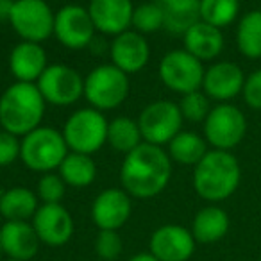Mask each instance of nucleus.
Returning <instances> with one entry per match:
<instances>
[{
	"instance_id": "obj_12",
	"label": "nucleus",
	"mask_w": 261,
	"mask_h": 261,
	"mask_svg": "<svg viewBox=\"0 0 261 261\" xmlns=\"http://www.w3.org/2000/svg\"><path fill=\"white\" fill-rule=\"evenodd\" d=\"M93 20L88 8L79 4H66L56 11L54 36L65 48L70 50H83L95 38Z\"/></svg>"
},
{
	"instance_id": "obj_34",
	"label": "nucleus",
	"mask_w": 261,
	"mask_h": 261,
	"mask_svg": "<svg viewBox=\"0 0 261 261\" xmlns=\"http://www.w3.org/2000/svg\"><path fill=\"white\" fill-rule=\"evenodd\" d=\"M20 142L22 138L0 129V167H9L20 160Z\"/></svg>"
},
{
	"instance_id": "obj_21",
	"label": "nucleus",
	"mask_w": 261,
	"mask_h": 261,
	"mask_svg": "<svg viewBox=\"0 0 261 261\" xmlns=\"http://www.w3.org/2000/svg\"><path fill=\"white\" fill-rule=\"evenodd\" d=\"M182 43H185V50H188L193 58H197L199 61H213L224 50V34L222 29L213 27L210 23L199 22L195 25H192L182 36Z\"/></svg>"
},
{
	"instance_id": "obj_24",
	"label": "nucleus",
	"mask_w": 261,
	"mask_h": 261,
	"mask_svg": "<svg viewBox=\"0 0 261 261\" xmlns=\"http://www.w3.org/2000/svg\"><path fill=\"white\" fill-rule=\"evenodd\" d=\"M190 231L197 243H217L227 234L229 215L220 206H206L197 211Z\"/></svg>"
},
{
	"instance_id": "obj_38",
	"label": "nucleus",
	"mask_w": 261,
	"mask_h": 261,
	"mask_svg": "<svg viewBox=\"0 0 261 261\" xmlns=\"http://www.w3.org/2000/svg\"><path fill=\"white\" fill-rule=\"evenodd\" d=\"M6 261H22V259H13V257H8Z\"/></svg>"
},
{
	"instance_id": "obj_14",
	"label": "nucleus",
	"mask_w": 261,
	"mask_h": 261,
	"mask_svg": "<svg viewBox=\"0 0 261 261\" xmlns=\"http://www.w3.org/2000/svg\"><path fill=\"white\" fill-rule=\"evenodd\" d=\"M41 243L63 247L73 236V218L63 204H41L31 220Z\"/></svg>"
},
{
	"instance_id": "obj_17",
	"label": "nucleus",
	"mask_w": 261,
	"mask_h": 261,
	"mask_svg": "<svg viewBox=\"0 0 261 261\" xmlns=\"http://www.w3.org/2000/svg\"><path fill=\"white\" fill-rule=\"evenodd\" d=\"M109 56H111V65H115L127 75H133L142 72L149 65L150 45L143 34L129 29L113 38Z\"/></svg>"
},
{
	"instance_id": "obj_10",
	"label": "nucleus",
	"mask_w": 261,
	"mask_h": 261,
	"mask_svg": "<svg viewBox=\"0 0 261 261\" xmlns=\"http://www.w3.org/2000/svg\"><path fill=\"white\" fill-rule=\"evenodd\" d=\"M182 118L179 106L170 100H156L142 109L138 125L145 143L165 147L175 135L182 130Z\"/></svg>"
},
{
	"instance_id": "obj_3",
	"label": "nucleus",
	"mask_w": 261,
	"mask_h": 261,
	"mask_svg": "<svg viewBox=\"0 0 261 261\" xmlns=\"http://www.w3.org/2000/svg\"><path fill=\"white\" fill-rule=\"evenodd\" d=\"M45 102L34 83H15L6 88L0 97V129L23 138L41 125Z\"/></svg>"
},
{
	"instance_id": "obj_18",
	"label": "nucleus",
	"mask_w": 261,
	"mask_h": 261,
	"mask_svg": "<svg viewBox=\"0 0 261 261\" xmlns=\"http://www.w3.org/2000/svg\"><path fill=\"white\" fill-rule=\"evenodd\" d=\"M135 8L133 0H90L88 4L97 33L113 38L130 29Z\"/></svg>"
},
{
	"instance_id": "obj_27",
	"label": "nucleus",
	"mask_w": 261,
	"mask_h": 261,
	"mask_svg": "<svg viewBox=\"0 0 261 261\" xmlns=\"http://www.w3.org/2000/svg\"><path fill=\"white\" fill-rule=\"evenodd\" d=\"M236 47L247 59H261V9H252L238 20Z\"/></svg>"
},
{
	"instance_id": "obj_7",
	"label": "nucleus",
	"mask_w": 261,
	"mask_h": 261,
	"mask_svg": "<svg viewBox=\"0 0 261 261\" xmlns=\"http://www.w3.org/2000/svg\"><path fill=\"white\" fill-rule=\"evenodd\" d=\"M247 135V118L242 109L231 102L217 104L211 108L204 120V138L207 145L217 150H229L243 142Z\"/></svg>"
},
{
	"instance_id": "obj_29",
	"label": "nucleus",
	"mask_w": 261,
	"mask_h": 261,
	"mask_svg": "<svg viewBox=\"0 0 261 261\" xmlns=\"http://www.w3.org/2000/svg\"><path fill=\"white\" fill-rule=\"evenodd\" d=\"M240 16V0H200V20L218 29L231 25Z\"/></svg>"
},
{
	"instance_id": "obj_32",
	"label": "nucleus",
	"mask_w": 261,
	"mask_h": 261,
	"mask_svg": "<svg viewBox=\"0 0 261 261\" xmlns=\"http://www.w3.org/2000/svg\"><path fill=\"white\" fill-rule=\"evenodd\" d=\"M66 192V182L56 172L41 174L36 185V195L41 204H61Z\"/></svg>"
},
{
	"instance_id": "obj_5",
	"label": "nucleus",
	"mask_w": 261,
	"mask_h": 261,
	"mask_svg": "<svg viewBox=\"0 0 261 261\" xmlns=\"http://www.w3.org/2000/svg\"><path fill=\"white\" fill-rule=\"evenodd\" d=\"M109 122L104 113L95 108H81L66 118L63 138L70 152L93 156L108 143Z\"/></svg>"
},
{
	"instance_id": "obj_35",
	"label": "nucleus",
	"mask_w": 261,
	"mask_h": 261,
	"mask_svg": "<svg viewBox=\"0 0 261 261\" xmlns=\"http://www.w3.org/2000/svg\"><path fill=\"white\" fill-rule=\"evenodd\" d=\"M242 97H243V102H245L250 109L261 111V68L254 70L252 73H249V75L245 77Z\"/></svg>"
},
{
	"instance_id": "obj_31",
	"label": "nucleus",
	"mask_w": 261,
	"mask_h": 261,
	"mask_svg": "<svg viewBox=\"0 0 261 261\" xmlns=\"http://www.w3.org/2000/svg\"><path fill=\"white\" fill-rule=\"evenodd\" d=\"M177 106L182 118L192 123H204V120L207 118L211 111V100L202 90L181 95V100L177 102Z\"/></svg>"
},
{
	"instance_id": "obj_26",
	"label": "nucleus",
	"mask_w": 261,
	"mask_h": 261,
	"mask_svg": "<svg viewBox=\"0 0 261 261\" xmlns=\"http://www.w3.org/2000/svg\"><path fill=\"white\" fill-rule=\"evenodd\" d=\"M167 152L175 163L195 167L207 154V142L204 136L197 135L193 130H181L168 143Z\"/></svg>"
},
{
	"instance_id": "obj_15",
	"label": "nucleus",
	"mask_w": 261,
	"mask_h": 261,
	"mask_svg": "<svg viewBox=\"0 0 261 261\" xmlns=\"http://www.w3.org/2000/svg\"><path fill=\"white\" fill-rule=\"evenodd\" d=\"M133 211L130 195L123 188H108L95 197L91 220L98 231H118L127 224Z\"/></svg>"
},
{
	"instance_id": "obj_25",
	"label": "nucleus",
	"mask_w": 261,
	"mask_h": 261,
	"mask_svg": "<svg viewBox=\"0 0 261 261\" xmlns=\"http://www.w3.org/2000/svg\"><path fill=\"white\" fill-rule=\"evenodd\" d=\"M58 170L66 186L72 188H86L97 179V163L88 154L68 152Z\"/></svg>"
},
{
	"instance_id": "obj_28",
	"label": "nucleus",
	"mask_w": 261,
	"mask_h": 261,
	"mask_svg": "<svg viewBox=\"0 0 261 261\" xmlns=\"http://www.w3.org/2000/svg\"><path fill=\"white\" fill-rule=\"evenodd\" d=\"M108 143L123 156L140 147L143 143L142 130H140L138 120L127 118V116H116L109 122L108 127Z\"/></svg>"
},
{
	"instance_id": "obj_8",
	"label": "nucleus",
	"mask_w": 261,
	"mask_h": 261,
	"mask_svg": "<svg viewBox=\"0 0 261 261\" xmlns=\"http://www.w3.org/2000/svg\"><path fill=\"white\" fill-rule=\"evenodd\" d=\"M160 79L170 91L179 95L192 93L202 90L204 63L193 58L185 48H175L161 58L160 61Z\"/></svg>"
},
{
	"instance_id": "obj_33",
	"label": "nucleus",
	"mask_w": 261,
	"mask_h": 261,
	"mask_svg": "<svg viewBox=\"0 0 261 261\" xmlns=\"http://www.w3.org/2000/svg\"><path fill=\"white\" fill-rule=\"evenodd\" d=\"M123 250V242L118 231H98L95 238V252L100 259L115 261L120 257Z\"/></svg>"
},
{
	"instance_id": "obj_20",
	"label": "nucleus",
	"mask_w": 261,
	"mask_h": 261,
	"mask_svg": "<svg viewBox=\"0 0 261 261\" xmlns=\"http://www.w3.org/2000/svg\"><path fill=\"white\" fill-rule=\"evenodd\" d=\"M40 243L31 222H4L0 227L2 252L13 259L31 261L38 254Z\"/></svg>"
},
{
	"instance_id": "obj_2",
	"label": "nucleus",
	"mask_w": 261,
	"mask_h": 261,
	"mask_svg": "<svg viewBox=\"0 0 261 261\" xmlns=\"http://www.w3.org/2000/svg\"><path fill=\"white\" fill-rule=\"evenodd\" d=\"M242 181L240 161L229 150L211 149L193 167V190L211 204L227 200Z\"/></svg>"
},
{
	"instance_id": "obj_13",
	"label": "nucleus",
	"mask_w": 261,
	"mask_h": 261,
	"mask_svg": "<svg viewBox=\"0 0 261 261\" xmlns=\"http://www.w3.org/2000/svg\"><path fill=\"white\" fill-rule=\"evenodd\" d=\"M195 238L192 231L177 224L158 227L149 240V252L160 261H188L195 252Z\"/></svg>"
},
{
	"instance_id": "obj_16",
	"label": "nucleus",
	"mask_w": 261,
	"mask_h": 261,
	"mask_svg": "<svg viewBox=\"0 0 261 261\" xmlns=\"http://www.w3.org/2000/svg\"><path fill=\"white\" fill-rule=\"evenodd\" d=\"M245 84V73L232 61H217L207 66L202 79V91L218 104L231 102L242 95Z\"/></svg>"
},
{
	"instance_id": "obj_22",
	"label": "nucleus",
	"mask_w": 261,
	"mask_h": 261,
	"mask_svg": "<svg viewBox=\"0 0 261 261\" xmlns=\"http://www.w3.org/2000/svg\"><path fill=\"white\" fill-rule=\"evenodd\" d=\"M163 11V31L174 36L185 33L200 20V0H156Z\"/></svg>"
},
{
	"instance_id": "obj_30",
	"label": "nucleus",
	"mask_w": 261,
	"mask_h": 261,
	"mask_svg": "<svg viewBox=\"0 0 261 261\" xmlns=\"http://www.w3.org/2000/svg\"><path fill=\"white\" fill-rule=\"evenodd\" d=\"M130 27L136 33L143 34V36L163 29V11H161L156 0L136 6L135 13H133V25Z\"/></svg>"
},
{
	"instance_id": "obj_6",
	"label": "nucleus",
	"mask_w": 261,
	"mask_h": 261,
	"mask_svg": "<svg viewBox=\"0 0 261 261\" xmlns=\"http://www.w3.org/2000/svg\"><path fill=\"white\" fill-rule=\"evenodd\" d=\"M130 90L129 75L115 65H98L84 77V98L90 108L111 111L127 100Z\"/></svg>"
},
{
	"instance_id": "obj_9",
	"label": "nucleus",
	"mask_w": 261,
	"mask_h": 261,
	"mask_svg": "<svg viewBox=\"0 0 261 261\" xmlns=\"http://www.w3.org/2000/svg\"><path fill=\"white\" fill-rule=\"evenodd\" d=\"M56 13L47 0H15L9 23L22 41L43 43L54 36Z\"/></svg>"
},
{
	"instance_id": "obj_1",
	"label": "nucleus",
	"mask_w": 261,
	"mask_h": 261,
	"mask_svg": "<svg viewBox=\"0 0 261 261\" xmlns=\"http://www.w3.org/2000/svg\"><path fill=\"white\" fill-rule=\"evenodd\" d=\"M172 179V160L163 147L143 142L125 154L120 167V185L135 199H154Z\"/></svg>"
},
{
	"instance_id": "obj_19",
	"label": "nucleus",
	"mask_w": 261,
	"mask_h": 261,
	"mask_svg": "<svg viewBox=\"0 0 261 261\" xmlns=\"http://www.w3.org/2000/svg\"><path fill=\"white\" fill-rule=\"evenodd\" d=\"M47 66V52L41 43L20 41L9 52V72L16 79V83L36 84Z\"/></svg>"
},
{
	"instance_id": "obj_36",
	"label": "nucleus",
	"mask_w": 261,
	"mask_h": 261,
	"mask_svg": "<svg viewBox=\"0 0 261 261\" xmlns=\"http://www.w3.org/2000/svg\"><path fill=\"white\" fill-rule=\"evenodd\" d=\"M15 0H0V22H9Z\"/></svg>"
},
{
	"instance_id": "obj_39",
	"label": "nucleus",
	"mask_w": 261,
	"mask_h": 261,
	"mask_svg": "<svg viewBox=\"0 0 261 261\" xmlns=\"http://www.w3.org/2000/svg\"><path fill=\"white\" fill-rule=\"evenodd\" d=\"M2 254H4V252H2V245H0V256H2Z\"/></svg>"
},
{
	"instance_id": "obj_11",
	"label": "nucleus",
	"mask_w": 261,
	"mask_h": 261,
	"mask_svg": "<svg viewBox=\"0 0 261 261\" xmlns=\"http://www.w3.org/2000/svg\"><path fill=\"white\" fill-rule=\"evenodd\" d=\"M45 102L58 108H66L84 97V79L73 66L65 63L48 65L36 83Z\"/></svg>"
},
{
	"instance_id": "obj_23",
	"label": "nucleus",
	"mask_w": 261,
	"mask_h": 261,
	"mask_svg": "<svg viewBox=\"0 0 261 261\" xmlns=\"http://www.w3.org/2000/svg\"><path fill=\"white\" fill-rule=\"evenodd\" d=\"M40 207L36 192L23 186H15L0 193V215L6 222H29Z\"/></svg>"
},
{
	"instance_id": "obj_37",
	"label": "nucleus",
	"mask_w": 261,
	"mask_h": 261,
	"mask_svg": "<svg viewBox=\"0 0 261 261\" xmlns=\"http://www.w3.org/2000/svg\"><path fill=\"white\" fill-rule=\"evenodd\" d=\"M127 261H160V259L150 252H140V254H135L133 257H129Z\"/></svg>"
},
{
	"instance_id": "obj_4",
	"label": "nucleus",
	"mask_w": 261,
	"mask_h": 261,
	"mask_svg": "<svg viewBox=\"0 0 261 261\" xmlns=\"http://www.w3.org/2000/svg\"><path fill=\"white\" fill-rule=\"evenodd\" d=\"M68 152L63 133L56 130L54 127H36L20 142V161L29 170L40 174L58 170Z\"/></svg>"
}]
</instances>
